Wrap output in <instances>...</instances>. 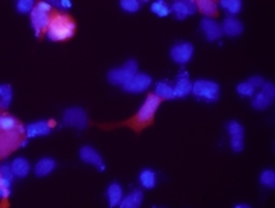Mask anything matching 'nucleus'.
<instances>
[{"label":"nucleus","mask_w":275,"mask_h":208,"mask_svg":"<svg viewBox=\"0 0 275 208\" xmlns=\"http://www.w3.org/2000/svg\"><path fill=\"white\" fill-rule=\"evenodd\" d=\"M50 4L56 6L57 9H71L72 7V1L71 0H52Z\"/></svg>","instance_id":"c9c22d12"},{"label":"nucleus","mask_w":275,"mask_h":208,"mask_svg":"<svg viewBox=\"0 0 275 208\" xmlns=\"http://www.w3.org/2000/svg\"><path fill=\"white\" fill-rule=\"evenodd\" d=\"M121 7L126 12H129V13H133V12L139 10L141 3L138 0H121Z\"/></svg>","instance_id":"473e14b6"},{"label":"nucleus","mask_w":275,"mask_h":208,"mask_svg":"<svg viewBox=\"0 0 275 208\" xmlns=\"http://www.w3.org/2000/svg\"><path fill=\"white\" fill-rule=\"evenodd\" d=\"M35 1L33 0H19L18 3H16V9H18V12L19 13H32V10L35 9Z\"/></svg>","instance_id":"7c9ffc66"},{"label":"nucleus","mask_w":275,"mask_h":208,"mask_svg":"<svg viewBox=\"0 0 275 208\" xmlns=\"http://www.w3.org/2000/svg\"><path fill=\"white\" fill-rule=\"evenodd\" d=\"M63 122L65 125L83 130L88 125V115L82 108H69L63 113Z\"/></svg>","instance_id":"0eeeda50"},{"label":"nucleus","mask_w":275,"mask_h":208,"mask_svg":"<svg viewBox=\"0 0 275 208\" xmlns=\"http://www.w3.org/2000/svg\"><path fill=\"white\" fill-rule=\"evenodd\" d=\"M79 155H80V159L86 164H91V165H95L98 167L100 171L105 170V165H103V159L102 156L98 154L96 150H93L92 147H82L80 151H79Z\"/></svg>","instance_id":"ddd939ff"},{"label":"nucleus","mask_w":275,"mask_h":208,"mask_svg":"<svg viewBox=\"0 0 275 208\" xmlns=\"http://www.w3.org/2000/svg\"><path fill=\"white\" fill-rule=\"evenodd\" d=\"M52 4L48 1H37L35 9L30 13L32 18V26L35 29L36 36L39 38L43 30H48L52 18Z\"/></svg>","instance_id":"7ed1b4c3"},{"label":"nucleus","mask_w":275,"mask_h":208,"mask_svg":"<svg viewBox=\"0 0 275 208\" xmlns=\"http://www.w3.org/2000/svg\"><path fill=\"white\" fill-rule=\"evenodd\" d=\"M52 131L49 121H39L35 124H29L26 127V135L27 138H35V136H42V135H48Z\"/></svg>","instance_id":"4468645a"},{"label":"nucleus","mask_w":275,"mask_h":208,"mask_svg":"<svg viewBox=\"0 0 275 208\" xmlns=\"http://www.w3.org/2000/svg\"><path fill=\"white\" fill-rule=\"evenodd\" d=\"M220 6L228 10L231 15H237L242 9V1L241 0H221Z\"/></svg>","instance_id":"a878e982"},{"label":"nucleus","mask_w":275,"mask_h":208,"mask_svg":"<svg viewBox=\"0 0 275 208\" xmlns=\"http://www.w3.org/2000/svg\"><path fill=\"white\" fill-rule=\"evenodd\" d=\"M231 147L235 152H241L244 150V133L231 136Z\"/></svg>","instance_id":"c756f323"},{"label":"nucleus","mask_w":275,"mask_h":208,"mask_svg":"<svg viewBox=\"0 0 275 208\" xmlns=\"http://www.w3.org/2000/svg\"><path fill=\"white\" fill-rule=\"evenodd\" d=\"M192 92L198 99L206 102H215L220 98V86L212 80L198 79L192 85Z\"/></svg>","instance_id":"20e7f679"},{"label":"nucleus","mask_w":275,"mask_h":208,"mask_svg":"<svg viewBox=\"0 0 275 208\" xmlns=\"http://www.w3.org/2000/svg\"><path fill=\"white\" fill-rule=\"evenodd\" d=\"M197 9L201 13H203L206 18L208 16H217L218 15V6L212 0H197Z\"/></svg>","instance_id":"412c9836"},{"label":"nucleus","mask_w":275,"mask_h":208,"mask_svg":"<svg viewBox=\"0 0 275 208\" xmlns=\"http://www.w3.org/2000/svg\"><path fill=\"white\" fill-rule=\"evenodd\" d=\"M159 105H161V99L155 94H149L147 96L145 102L141 106V109L136 112V115L133 118H130L129 121H126L125 125L130 127L135 132H141L144 128H147L153 122V116H155Z\"/></svg>","instance_id":"f03ea898"},{"label":"nucleus","mask_w":275,"mask_h":208,"mask_svg":"<svg viewBox=\"0 0 275 208\" xmlns=\"http://www.w3.org/2000/svg\"><path fill=\"white\" fill-rule=\"evenodd\" d=\"M194 56V46L189 42H179L172 46L171 49V57L172 60L179 63V65H185L188 63Z\"/></svg>","instance_id":"6e6552de"},{"label":"nucleus","mask_w":275,"mask_h":208,"mask_svg":"<svg viewBox=\"0 0 275 208\" xmlns=\"http://www.w3.org/2000/svg\"><path fill=\"white\" fill-rule=\"evenodd\" d=\"M144 201V194L139 189L132 191L130 194H128L126 197H124V200L121 201V207L122 208H138L141 207Z\"/></svg>","instance_id":"6ab92c4d"},{"label":"nucleus","mask_w":275,"mask_h":208,"mask_svg":"<svg viewBox=\"0 0 275 208\" xmlns=\"http://www.w3.org/2000/svg\"><path fill=\"white\" fill-rule=\"evenodd\" d=\"M155 95L159 99H175L174 98V88L166 82H159L155 88Z\"/></svg>","instance_id":"5701e85b"},{"label":"nucleus","mask_w":275,"mask_h":208,"mask_svg":"<svg viewBox=\"0 0 275 208\" xmlns=\"http://www.w3.org/2000/svg\"><path fill=\"white\" fill-rule=\"evenodd\" d=\"M237 92L241 96H252V95H255V88L250 85L248 82H244V83H239L237 86Z\"/></svg>","instance_id":"2f4dec72"},{"label":"nucleus","mask_w":275,"mask_h":208,"mask_svg":"<svg viewBox=\"0 0 275 208\" xmlns=\"http://www.w3.org/2000/svg\"><path fill=\"white\" fill-rule=\"evenodd\" d=\"M0 177L13 181L15 172H13V170H12V165H10V167H9V165H1V168H0Z\"/></svg>","instance_id":"f704fd0d"},{"label":"nucleus","mask_w":275,"mask_h":208,"mask_svg":"<svg viewBox=\"0 0 275 208\" xmlns=\"http://www.w3.org/2000/svg\"><path fill=\"white\" fill-rule=\"evenodd\" d=\"M221 29H222V33H226L231 38H235V36H238V35L242 33L244 25L238 19H235V18H226Z\"/></svg>","instance_id":"dca6fc26"},{"label":"nucleus","mask_w":275,"mask_h":208,"mask_svg":"<svg viewBox=\"0 0 275 208\" xmlns=\"http://www.w3.org/2000/svg\"><path fill=\"white\" fill-rule=\"evenodd\" d=\"M201 27H202V30L205 33L206 40H209V42H215L222 36V29L214 19L203 18L201 20Z\"/></svg>","instance_id":"9b49d317"},{"label":"nucleus","mask_w":275,"mask_h":208,"mask_svg":"<svg viewBox=\"0 0 275 208\" xmlns=\"http://www.w3.org/2000/svg\"><path fill=\"white\" fill-rule=\"evenodd\" d=\"M139 181H141V184H142L145 188L152 189V188L156 185V174H155V171H153V170H149V168L142 170L141 174H139Z\"/></svg>","instance_id":"b1692460"},{"label":"nucleus","mask_w":275,"mask_h":208,"mask_svg":"<svg viewBox=\"0 0 275 208\" xmlns=\"http://www.w3.org/2000/svg\"><path fill=\"white\" fill-rule=\"evenodd\" d=\"M248 83L252 85V86L257 89V88H261V86L264 85V79L261 78V76H252V78L248 80Z\"/></svg>","instance_id":"4c0bfd02"},{"label":"nucleus","mask_w":275,"mask_h":208,"mask_svg":"<svg viewBox=\"0 0 275 208\" xmlns=\"http://www.w3.org/2000/svg\"><path fill=\"white\" fill-rule=\"evenodd\" d=\"M152 83V78L147 74H136L132 79H129L125 85H122V88L126 92H144L147 91Z\"/></svg>","instance_id":"1a4fd4ad"},{"label":"nucleus","mask_w":275,"mask_h":208,"mask_svg":"<svg viewBox=\"0 0 275 208\" xmlns=\"http://www.w3.org/2000/svg\"><path fill=\"white\" fill-rule=\"evenodd\" d=\"M261 184L268 187V188H274L275 187V172L273 170H265L261 174Z\"/></svg>","instance_id":"cd10ccee"},{"label":"nucleus","mask_w":275,"mask_h":208,"mask_svg":"<svg viewBox=\"0 0 275 208\" xmlns=\"http://www.w3.org/2000/svg\"><path fill=\"white\" fill-rule=\"evenodd\" d=\"M138 74V63L133 59H129L125 65H122L121 68L112 69L108 74V80L112 85H125L129 79H132Z\"/></svg>","instance_id":"39448f33"},{"label":"nucleus","mask_w":275,"mask_h":208,"mask_svg":"<svg viewBox=\"0 0 275 208\" xmlns=\"http://www.w3.org/2000/svg\"><path fill=\"white\" fill-rule=\"evenodd\" d=\"M26 127H23L15 116L3 113L0 116V130L1 132H10V131H18V130H25Z\"/></svg>","instance_id":"f3484780"},{"label":"nucleus","mask_w":275,"mask_h":208,"mask_svg":"<svg viewBox=\"0 0 275 208\" xmlns=\"http://www.w3.org/2000/svg\"><path fill=\"white\" fill-rule=\"evenodd\" d=\"M226 130H228V132H229L231 136H232V135H238V133H244L242 125H241L239 122H237V121H231V122H228Z\"/></svg>","instance_id":"72a5a7b5"},{"label":"nucleus","mask_w":275,"mask_h":208,"mask_svg":"<svg viewBox=\"0 0 275 208\" xmlns=\"http://www.w3.org/2000/svg\"><path fill=\"white\" fill-rule=\"evenodd\" d=\"M192 92V82L186 72H181L176 76V83L174 86V98H185Z\"/></svg>","instance_id":"f8f14e48"},{"label":"nucleus","mask_w":275,"mask_h":208,"mask_svg":"<svg viewBox=\"0 0 275 208\" xmlns=\"http://www.w3.org/2000/svg\"><path fill=\"white\" fill-rule=\"evenodd\" d=\"M273 101H274L273 96H270V95H267L265 92L261 91L259 94H255L254 101H252V106H254L255 109L262 111V109H267L270 105L273 104Z\"/></svg>","instance_id":"4be33fe9"},{"label":"nucleus","mask_w":275,"mask_h":208,"mask_svg":"<svg viewBox=\"0 0 275 208\" xmlns=\"http://www.w3.org/2000/svg\"><path fill=\"white\" fill-rule=\"evenodd\" d=\"M12 96H13V91H12V86L10 85H1L0 86V98H1V108L6 109L10 101H12Z\"/></svg>","instance_id":"bb28decb"},{"label":"nucleus","mask_w":275,"mask_h":208,"mask_svg":"<svg viewBox=\"0 0 275 208\" xmlns=\"http://www.w3.org/2000/svg\"><path fill=\"white\" fill-rule=\"evenodd\" d=\"M106 195H108V200H109V206H110V207L121 206V201L124 200V191H122V187H121L118 182H112V184L108 187Z\"/></svg>","instance_id":"2eb2a0df"},{"label":"nucleus","mask_w":275,"mask_h":208,"mask_svg":"<svg viewBox=\"0 0 275 208\" xmlns=\"http://www.w3.org/2000/svg\"><path fill=\"white\" fill-rule=\"evenodd\" d=\"M76 32V22L73 18L65 13H53L46 33L53 42H63L71 39Z\"/></svg>","instance_id":"f257e3e1"},{"label":"nucleus","mask_w":275,"mask_h":208,"mask_svg":"<svg viewBox=\"0 0 275 208\" xmlns=\"http://www.w3.org/2000/svg\"><path fill=\"white\" fill-rule=\"evenodd\" d=\"M56 168V162L52 158H42L35 165V174L37 177H46Z\"/></svg>","instance_id":"a211bd4d"},{"label":"nucleus","mask_w":275,"mask_h":208,"mask_svg":"<svg viewBox=\"0 0 275 208\" xmlns=\"http://www.w3.org/2000/svg\"><path fill=\"white\" fill-rule=\"evenodd\" d=\"M12 170H13L16 177L25 178V177H27L29 171H30V164H29V161L26 158H16L12 162Z\"/></svg>","instance_id":"aec40b11"},{"label":"nucleus","mask_w":275,"mask_h":208,"mask_svg":"<svg viewBox=\"0 0 275 208\" xmlns=\"http://www.w3.org/2000/svg\"><path fill=\"white\" fill-rule=\"evenodd\" d=\"M12 182L10 180H6V178H1L0 177V194H1V198L4 201H7V198L10 197V191H12Z\"/></svg>","instance_id":"c85d7f7f"},{"label":"nucleus","mask_w":275,"mask_h":208,"mask_svg":"<svg viewBox=\"0 0 275 208\" xmlns=\"http://www.w3.org/2000/svg\"><path fill=\"white\" fill-rule=\"evenodd\" d=\"M171 10L175 13L176 19L182 20V19H186L188 16H191L197 12V3L192 1V0H183V1L176 0L172 3Z\"/></svg>","instance_id":"9d476101"},{"label":"nucleus","mask_w":275,"mask_h":208,"mask_svg":"<svg viewBox=\"0 0 275 208\" xmlns=\"http://www.w3.org/2000/svg\"><path fill=\"white\" fill-rule=\"evenodd\" d=\"M150 10H152L156 16H159V18H166V16H169V13L172 12V10H171V6H169L166 1H164V0L153 1V3L150 4Z\"/></svg>","instance_id":"393cba45"},{"label":"nucleus","mask_w":275,"mask_h":208,"mask_svg":"<svg viewBox=\"0 0 275 208\" xmlns=\"http://www.w3.org/2000/svg\"><path fill=\"white\" fill-rule=\"evenodd\" d=\"M49 124H50V127H52V128H53V127H55V125H56V122H55V121H53V119H50V121H49Z\"/></svg>","instance_id":"58836bf2"},{"label":"nucleus","mask_w":275,"mask_h":208,"mask_svg":"<svg viewBox=\"0 0 275 208\" xmlns=\"http://www.w3.org/2000/svg\"><path fill=\"white\" fill-rule=\"evenodd\" d=\"M262 88V92H265L267 95H270V96H275V88L274 85L271 83V82H264V85L261 86Z\"/></svg>","instance_id":"e433bc0d"},{"label":"nucleus","mask_w":275,"mask_h":208,"mask_svg":"<svg viewBox=\"0 0 275 208\" xmlns=\"http://www.w3.org/2000/svg\"><path fill=\"white\" fill-rule=\"evenodd\" d=\"M23 133H26V128L25 130L10 131V132H1V135H0V156L1 158H6L22 145Z\"/></svg>","instance_id":"423d86ee"}]
</instances>
